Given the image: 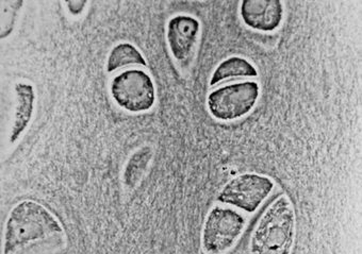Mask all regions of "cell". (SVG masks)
Returning <instances> with one entry per match:
<instances>
[{"label":"cell","instance_id":"cell-1","mask_svg":"<svg viewBox=\"0 0 362 254\" xmlns=\"http://www.w3.org/2000/svg\"><path fill=\"white\" fill-rule=\"evenodd\" d=\"M64 237V228L45 205L23 200L14 205L8 216L3 252L29 254L35 246H60Z\"/></svg>","mask_w":362,"mask_h":254},{"label":"cell","instance_id":"cell-2","mask_svg":"<svg viewBox=\"0 0 362 254\" xmlns=\"http://www.w3.org/2000/svg\"><path fill=\"white\" fill-rule=\"evenodd\" d=\"M296 215L289 197L281 195L263 212L250 241V254H292Z\"/></svg>","mask_w":362,"mask_h":254},{"label":"cell","instance_id":"cell-3","mask_svg":"<svg viewBox=\"0 0 362 254\" xmlns=\"http://www.w3.org/2000/svg\"><path fill=\"white\" fill-rule=\"evenodd\" d=\"M115 104L126 112L138 114L151 110L157 95L151 75L144 69H125L111 80L109 85Z\"/></svg>","mask_w":362,"mask_h":254},{"label":"cell","instance_id":"cell-4","mask_svg":"<svg viewBox=\"0 0 362 254\" xmlns=\"http://www.w3.org/2000/svg\"><path fill=\"white\" fill-rule=\"evenodd\" d=\"M246 224L245 216L233 207H212L206 216L202 231L204 253L226 254L243 234Z\"/></svg>","mask_w":362,"mask_h":254},{"label":"cell","instance_id":"cell-5","mask_svg":"<svg viewBox=\"0 0 362 254\" xmlns=\"http://www.w3.org/2000/svg\"><path fill=\"white\" fill-rule=\"evenodd\" d=\"M259 96L258 82L245 80L225 84L208 95V112L216 121L224 123L238 121L254 110Z\"/></svg>","mask_w":362,"mask_h":254},{"label":"cell","instance_id":"cell-6","mask_svg":"<svg viewBox=\"0 0 362 254\" xmlns=\"http://www.w3.org/2000/svg\"><path fill=\"white\" fill-rule=\"evenodd\" d=\"M275 182L267 176L246 173L229 180L218 195V202L252 214L269 198Z\"/></svg>","mask_w":362,"mask_h":254},{"label":"cell","instance_id":"cell-7","mask_svg":"<svg viewBox=\"0 0 362 254\" xmlns=\"http://www.w3.org/2000/svg\"><path fill=\"white\" fill-rule=\"evenodd\" d=\"M201 32V23L194 16L178 14L168 20L166 41L170 54L177 62H188L192 56Z\"/></svg>","mask_w":362,"mask_h":254},{"label":"cell","instance_id":"cell-8","mask_svg":"<svg viewBox=\"0 0 362 254\" xmlns=\"http://www.w3.org/2000/svg\"><path fill=\"white\" fill-rule=\"evenodd\" d=\"M281 0H243L240 4V16L246 27L262 32H273L284 20Z\"/></svg>","mask_w":362,"mask_h":254},{"label":"cell","instance_id":"cell-9","mask_svg":"<svg viewBox=\"0 0 362 254\" xmlns=\"http://www.w3.org/2000/svg\"><path fill=\"white\" fill-rule=\"evenodd\" d=\"M14 90L16 95V108L10 131L9 140L11 144L18 142L30 125L37 99L35 87L28 82H18Z\"/></svg>","mask_w":362,"mask_h":254},{"label":"cell","instance_id":"cell-10","mask_svg":"<svg viewBox=\"0 0 362 254\" xmlns=\"http://www.w3.org/2000/svg\"><path fill=\"white\" fill-rule=\"evenodd\" d=\"M257 75L258 71L247 59L237 56H229L214 69L210 79V87H216L223 82L256 78Z\"/></svg>","mask_w":362,"mask_h":254},{"label":"cell","instance_id":"cell-11","mask_svg":"<svg viewBox=\"0 0 362 254\" xmlns=\"http://www.w3.org/2000/svg\"><path fill=\"white\" fill-rule=\"evenodd\" d=\"M146 65L144 56L136 46L127 42H122L109 52L106 69L107 73H113L129 66L145 67Z\"/></svg>","mask_w":362,"mask_h":254},{"label":"cell","instance_id":"cell-12","mask_svg":"<svg viewBox=\"0 0 362 254\" xmlns=\"http://www.w3.org/2000/svg\"><path fill=\"white\" fill-rule=\"evenodd\" d=\"M153 149L143 147L136 150L128 159L124 171V183L128 188H134L142 179L153 159Z\"/></svg>","mask_w":362,"mask_h":254},{"label":"cell","instance_id":"cell-13","mask_svg":"<svg viewBox=\"0 0 362 254\" xmlns=\"http://www.w3.org/2000/svg\"><path fill=\"white\" fill-rule=\"evenodd\" d=\"M23 1H1V39H6L13 30Z\"/></svg>","mask_w":362,"mask_h":254},{"label":"cell","instance_id":"cell-14","mask_svg":"<svg viewBox=\"0 0 362 254\" xmlns=\"http://www.w3.org/2000/svg\"><path fill=\"white\" fill-rule=\"evenodd\" d=\"M67 9L69 13L73 16H79L83 11L86 5H88V1H67Z\"/></svg>","mask_w":362,"mask_h":254}]
</instances>
